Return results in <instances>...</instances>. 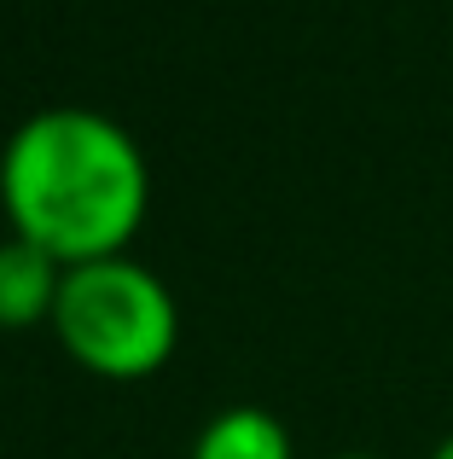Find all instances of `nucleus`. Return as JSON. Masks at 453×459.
<instances>
[{"instance_id": "5", "label": "nucleus", "mask_w": 453, "mask_h": 459, "mask_svg": "<svg viewBox=\"0 0 453 459\" xmlns=\"http://www.w3.org/2000/svg\"><path fill=\"white\" fill-rule=\"evenodd\" d=\"M431 459H453V437H442V442H436V454Z\"/></svg>"}, {"instance_id": "3", "label": "nucleus", "mask_w": 453, "mask_h": 459, "mask_svg": "<svg viewBox=\"0 0 453 459\" xmlns=\"http://www.w3.org/2000/svg\"><path fill=\"white\" fill-rule=\"evenodd\" d=\"M58 285H64V262H53L30 238H0V332H23V325H53Z\"/></svg>"}, {"instance_id": "4", "label": "nucleus", "mask_w": 453, "mask_h": 459, "mask_svg": "<svg viewBox=\"0 0 453 459\" xmlns=\"http://www.w3.org/2000/svg\"><path fill=\"white\" fill-rule=\"evenodd\" d=\"M192 459H296L291 430L268 407H221L192 442Z\"/></svg>"}, {"instance_id": "2", "label": "nucleus", "mask_w": 453, "mask_h": 459, "mask_svg": "<svg viewBox=\"0 0 453 459\" xmlns=\"http://www.w3.org/2000/svg\"><path fill=\"white\" fill-rule=\"evenodd\" d=\"M53 332L76 367L99 378H151L175 355L181 337V308L169 285L134 256H105L64 268L53 308Z\"/></svg>"}, {"instance_id": "6", "label": "nucleus", "mask_w": 453, "mask_h": 459, "mask_svg": "<svg viewBox=\"0 0 453 459\" xmlns=\"http://www.w3.org/2000/svg\"><path fill=\"white\" fill-rule=\"evenodd\" d=\"M331 459H378V454H331Z\"/></svg>"}, {"instance_id": "1", "label": "nucleus", "mask_w": 453, "mask_h": 459, "mask_svg": "<svg viewBox=\"0 0 453 459\" xmlns=\"http://www.w3.org/2000/svg\"><path fill=\"white\" fill-rule=\"evenodd\" d=\"M0 210L12 233L64 268L128 256L151 210L146 152L88 105L35 111L0 152Z\"/></svg>"}]
</instances>
